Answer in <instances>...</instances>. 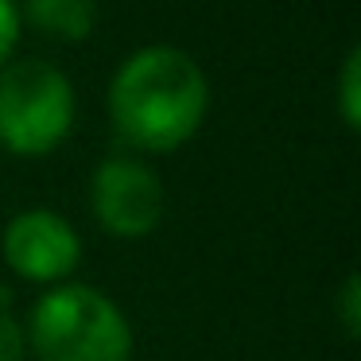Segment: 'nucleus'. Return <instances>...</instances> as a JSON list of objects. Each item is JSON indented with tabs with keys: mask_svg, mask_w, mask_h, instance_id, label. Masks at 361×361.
I'll use <instances>...</instances> for the list:
<instances>
[{
	"mask_svg": "<svg viewBox=\"0 0 361 361\" xmlns=\"http://www.w3.org/2000/svg\"><path fill=\"white\" fill-rule=\"evenodd\" d=\"M210 109L206 71L179 47L152 43L121 63L109 82V121L128 148L175 152L202 128Z\"/></svg>",
	"mask_w": 361,
	"mask_h": 361,
	"instance_id": "1",
	"label": "nucleus"
},
{
	"mask_svg": "<svg viewBox=\"0 0 361 361\" xmlns=\"http://www.w3.org/2000/svg\"><path fill=\"white\" fill-rule=\"evenodd\" d=\"M39 361H128L133 326L125 311L86 283H63L39 295L24 334Z\"/></svg>",
	"mask_w": 361,
	"mask_h": 361,
	"instance_id": "2",
	"label": "nucleus"
},
{
	"mask_svg": "<svg viewBox=\"0 0 361 361\" xmlns=\"http://www.w3.org/2000/svg\"><path fill=\"white\" fill-rule=\"evenodd\" d=\"M74 86L43 59H12L0 71V148L47 156L74 128Z\"/></svg>",
	"mask_w": 361,
	"mask_h": 361,
	"instance_id": "3",
	"label": "nucleus"
},
{
	"mask_svg": "<svg viewBox=\"0 0 361 361\" xmlns=\"http://www.w3.org/2000/svg\"><path fill=\"white\" fill-rule=\"evenodd\" d=\"M94 218L113 237H148L164 221V183L148 164L133 156H109L97 164L90 183Z\"/></svg>",
	"mask_w": 361,
	"mask_h": 361,
	"instance_id": "4",
	"label": "nucleus"
},
{
	"mask_svg": "<svg viewBox=\"0 0 361 361\" xmlns=\"http://www.w3.org/2000/svg\"><path fill=\"white\" fill-rule=\"evenodd\" d=\"M4 260L16 276L32 283H59L78 268L82 241L63 214L27 210L16 214L4 229Z\"/></svg>",
	"mask_w": 361,
	"mask_h": 361,
	"instance_id": "5",
	"label": "nucleus"
},
{
	"mask_svg": "<svg viewBox=\"0 0 361 361\" xmlns=\"http://www.w3.org/2000/svg\"><path fill=\"white\" fill-rule=\"evenodd\" d=\"M16 8L39 35H51V39H63V43L90 39L97 24L94 0H20Z\"/></svg>",
	"mask_w": 361,
	"mask_h": 361,
	"instance_id": "6",
	"label": "nucleus"
},
{
	"mask_svg": "<svg viewBox=\"0 0 361 361\" xmlns=\"http://www.w3.org/2000/svg\"><path fill=\"white\" fill-rule=\"evenodd\" d=\"M338 113H342L350 133L361 128V51L357 47L345 55L342 74H338Z\"/></svg>",
	"mask_w": 361,
	"mask_h": 361,
	"instance_id": "7",
	"label": "nucleus"
},
{
	"mask_svg": "<svg viewBox=\"0 0 361 361\" xmlns=\"http://www.w3.org/2000/svg\"><path fill=\"white\" fill-rule=\"evenodd\" d=\"M338 319H342V326L350 338L361 334V280L357 276H345L342 295H338Z\"/></svg>",
	"mask_w": 361,
	"mask_h": 361,
	"instance_id": "8",
	"label": "nucleus"
},
{
	"mask_svg": "<svg viewBox=\"0 0 361 361\" xmlns=\"http://www.w3.org/2000/svg\"><path fill=\"white\" fill-rule=\"evenodd\" d=\"M16 43H20V8L16 0H0V71L12 63Z\"/></svg>",
	"mask_w": 361,
	"mask_h": 361,
	"instance_id": "9",
	"label": "nucleus"
},
{
	"mask_svg": "<svg viewBox=\"0 0 361 361\" xmlns=\"http://www.w3.org/2000/svg\"><path fill=\"white\" fill-rule=\"evenodd\" d=\"M24 357H27L24 330L12 319V311H0V361H24Z\"/></svg>",
	"mask_w": 361,
	"mask_h": 361,
	"instance_id": "10",
	"label": "nucleus"
},
{
	"mask_svg": "<svg viewBox=\"0 0 361 361\" xmlns=\"http://www.w3.org/2000/svg\"><path fill=\"white\" fill-rule=\"evenodd\" d=\"M0 311H12V291L0 283Z\"/></svg>",
	"mask_w": 361,
	"mask_h": 361,
	"instance_id": "11",
	"label": "nucleus"
}]
</instances>
